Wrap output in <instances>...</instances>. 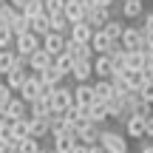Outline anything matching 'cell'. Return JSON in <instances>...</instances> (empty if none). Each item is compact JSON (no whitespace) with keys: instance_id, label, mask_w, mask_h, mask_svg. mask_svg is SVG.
I'll return each instance as SVG.
<instances>
[{"instance_id":"cell-1","label":"cell","mask_w":153,"mask_h":153,"mask_svg":"<svg viewBox=\"0 0 153 153\" xmlns=\"http://www.w3.org/2000/svg\"><path fill=\"white\" fill-rule=\"evenodd\" d=\"M99 145H102L108 153H128V136H125V133H119V131H111V128H105V131H102Z\"/></svg>"},{"instance_id":"cell-2","label":"cell","mask_w":153,"mask_h":153,"mask_svg":"<svg viewBox=\"0 0 153 153\" xmlns=\"http://www.w3.org/2000/svg\"><path fill=\"white\" fill-rule=\"evenodd\" d=\"M40 45H43V37L34 34V31H26V34L14 37V51H20V54H34Z\"/></svg>"},{"instance_id":"cell-3","label":"cell","mask_w":153,"mask_h":153,"mask_svg":"<svg viewBox=\"0 0 153 153\" xmlns=\"http://www.w3.org/2000/svg\"><path fill=\"white\" fill-rule=\"evenodd\" d=\"M74 105V88H68V85H57L54 88V94H51V108L54 111H68Z\"/></svg>"},{"instance_id":"cell-4","label":"cell","mask_w":153,"mask_h":153,"mask_svg":"<svg viewBox=\"0 0 153 153\" xmlns=\"http://www.w3.org/2000/svg\"><path fill=\"white\" fill-rule=\"evenodd\" d=\"M102 131H105V128L99 125V122H91V119H88L85 125L79 128L76 139H79L82 145H99V139H102Z\"/></svg>"},{"instance_id":"cell-5","label":"cell","mask_w":153,"mask_h":153,"mask_svg":"<svg viewBox=\"0 0 153 153\" xmlns=\"http://www.w3.org/2000/svg\"><path fill=\"white\" fill-rule=\"evenodd\" d=\"M65 51L74 57V60H91V57L97 54L91 43H79V40H71V37L65 40Z\"/></svg>"},{"instance_id":"cell-6","label":"cell","mask_w":153,"mask_h":153,"mask_svg":"<svg viewBox=\"0 0 153 153\" xmlns=\"http://www.w3.org/2000/svg\"><path fill=\"white\" fill-rule=\"evenodd\" d=\"M65 40H68V34H60V31H48L43 37V48L48 51V54H62L65 51Z\"/></svg>"},{"instance_id":"cell-7","label":"cell","mask_w":153,"mask_h":153,"mask_svg":"<svg viewBox=\"0 0 153 153\" xmlns=\"http://www.w3.org/2000/svg\"><path fill=\"white\" fill-rule=\"evenodd\" d=\"M94 99H97V94H94V82H76V85H74V105L88 108Z\"/></svg>"},{"instance_id":"cell-8","label":"cell","mask_w":153,"mask_h":153,"mask_svg":"<svg viewBox=\"0 0 153 153\" xmlns=\"http://www.w3.org/2000/svg\"><path fill=\"white\" fill-rule=\"evenodd\" d=\"M51 62H54V54H48V51L40 45L34 54H28V71H45Z\"/></svg>"},{"instance_id":"cell-9","label":"cell","mask_w":153,"mask_h":153,"mask_svg":"<svg viewBox=\"0 0 153 153\" xmlns=\"http://www.w3.org/2000/svg\"><path fill=\"white\" fill-rule=\"evenodd\" d=\"M94 31H97V28H94L88 20H76V23H71V31H68V37H71V40H79V43H91Z\"/></svg>"},{"instance_id":"cell-10","label":"cell","mask_w":153,"mask_h":153,"mask_svg":"<svg viewBox=\"0 0 153 153\" xmlns=\"http://www.w3.org/2000/svg\"><path fill=\"white\" fill-rule=\"evenodd\" d=\"M142 37H145V31L142 28H131V26H125V31H122V37H119V43H122V48H142Z\"/></svg>"},{"instance_id":"cell-11","label":"cell","mask_w":153,"mask_h":153,"mask_svg":"<svg viewBox=\"0 0 153 153\" xmlns=\"http://www.w3.org/2000/svg\"><path fill=\"white\" fill-rule=\"evenodd\" d=\"M85 20L91 23L94 28H102L105 23L111 20V9H108V6H94V9H88V14H85Z\"/></svg>"},{"instance_id":"cell-12","label":"cell","mask_w":153,"mask_h":153,"mask_svg":"<svg viewBox=\"0 0 153 153\" xmlns=\"http://www.w3.org/2000/svg\"><path fill=\"white\" fill-rule=\"evenodd\" d=\"M91 76H94V60H76L74 62V71H71L74 82H88Z\"/></svg>"},{"instance_id":"cell-13","label":"cell","mask_w":153,"mask_h":153,"mask_svg":"<svg viewBox=\"0 0 153 153\" xmlns=\"http://www.w3.org/2000/svg\"><path fill=\"white\" fill-rule=\"evenodd\" d=\"M88 119H91V122H99V125H105V122L111 119V114H108V102H99V99H94V102L88 105Z\"/></svg>"},{"instance_id":"cell-14","label":"cell","mask_w":153,"mask_h":153,"mask_svg":"<svg viewBox=\"0 0 153 153\" xmlns=\"http://www.w3.org/2000/svg\"><path fill=\"white\" fill-rule=\"evenodd\" d=\"M91 45H94V51H97V54H108V51L116 45V40H111L102 28H97V31H94V37H91Z\"/></svg>"},{"instance_id":"cell-15","label":"cell","mask_w":153,"mask_h":153,"mask_svg":"<svg viewBox=\"0 0 153 153\" xmlns=\"http://www.w3.org/2000/svg\"><path fill=\"white\" fill-rule=\"evenodd\" d=\"M94 74H97L99 79H111V74H114V60H111L108 54H97V60H94Z\"/></svg>"},{"instance_id":"cell-16","label":"cell","mask_w":153,"mask_h":153,"mask_svg":"<svg viewBox=\"0 0 153 153\" xmlns=\"http://www.w3.org/2000/svg\"><path fill=\"white\" fill-rule=\"evenodd\" d=\"M94 94H97L99 102H108V99L116 97V85L111 79H97V82H94Z\"/></svg>"},{"instance_id":"cell-17","label":"cell","mask_w":153,"mask_h":153,"mask_svg":"<svg viewBox=\"0 0 153 153\" xmlns=\"http://www.w3.org/2000/svg\"><path fill=\"white\" fill-rule=\"evenodd\" d=\"M85 14H88V6L82 3V0H65V17H68L71 23L85 20Z\"/></svg>"},{"instance_id":"cell-18","label":"cell","mask_w":153,"mask_h":153,"mask_svg":"<svg viewBox=\"0 0 153 153\" xmlns=\"http://www.w3.org/2000/svg\"><path fill=\"white\" fill-rule=\"evenodd\" d=\"M145 14V0H122V17L125 20H136Z\"/></svg>"},{"instance_id":"cell-19","label":"cell","mask_w":153,"mask_h":153,"mask_svg":"<svg viewBox=\"0 0 153 153\" xmlns=\"http://www.w3.org/2000/svg\"><path fill=\"white\" fill-rule=\"evenodd\" d=\"M128 136L131 139H145V133H148V128H145V116H131L125 125Z\"/></svg>"},{"instance_id":"cell-20","label":"cell","mask_w":153,"mask_h":153,"mask_svg":"<svg viewBox=\"0 0 153 153\" xmlns=\"http://www.w3.org/2000/svg\"><path fill=\"white\" fill-rule=\"evenodd\" d=\"M28 74H31L28 68H11V71L6 74V82L11 85V91H14V94L20 91V88H23V82L28 79Z\"/></svg>"},{"instance_id":"cell-21","label":"cell","mask_w":153,"mask_h":153,"mask_svg":"<svg viewBox=\"0 0 153 153\" xmlns=\"http://www.w3.org/2000/svg\"><path fill=\"white\" fill-rule=\"evenodd\" d=\"M48 114H51V99L37 97L34 102H28V116H43V119H48Z\"/></svg>"},{"instance_id":"cell-22","label":"cell","mask_w":153,"mask_h":153,"mask_svg":"<svg viewBox=\"0 0 153 153\" xmlns=\"http://www.w3.org/2000/svg\"><path fill=\"white\" fill-rule=\"evenodd\" d=\"M6 111H9L14 119H23V116H28V102L17 94V97H11V102L6 105Z\"/></svg>"},{"instance_id":"cell-23","label":"cell","mask_w":153,"mask_h":153,"mask_svg":"<svg viewBox=\"0 0 153 153\" xmlns=\"http://www.w3.org/2000/svg\"><path fill=\"white\" fill-rule=\"evenodd\" d=\"M28 122H31V136H37V139L51 136V125H48V119H43V116H28Z\"/></svg>"},{"instance_id":"cell-24","label":"cell","mask_w":153,"mask_h":153,"mask_svg":"<svg viewBox=\"0 0 153 153\" xmlns=\"http://www.w3.org/2000/svg\"><path fill=\"white\" fill-rule=\"evenodd\" d=\"M31 31H34V34H40V37H45V34L51 31V14L40 11L37 17H31Z\"/></svg>"},{"instance_id":"cell-25","label":"cell","mask_w":153,"mask_h":153,"mask_svg":"<svg viewBox=\"0 0 153 153\" xmlns=\"http://www.w3.org/2000/svg\"><path fill=\"white\" fill-rule=\"evenodd\" d=\"M76 142H79V139H76L74 133H57V136H54V148L60 153H71L76 148Z\"/></svg>"},{"instance_id":"cell-26","label":"cell","mask_w":153,"mask_h":153,"mask_svg":"<svg viewBox=\"0 0 153 153\" xmlns=\"http://www.w3.org/2000/svg\"><path fill=\"white\" fill-rule=\"evenodd\" d=\"M11 136H14L17 142H20V139H26V136H31V122H28V116L11 122Z\"/></svg>"},{"instance_id":"cell-27","label":"cell","mask_w":153,"mask_h":153,"mask_svg":"<svg viewBox=\"0 0 153 153\" xmlns=\"http://www.w3.org/2000/svg\"><path fill=\"white\" fill-rule=\"evenodd\" d=\"M125 65L133 68V71H142V68H145V51L142 48H131L125 54Z\"/></svg>"},{"instance_id":"cell-28","label":"cell","mask_w":153,"mask_h":153,"mask_svg":"<svg viewBox=\"0 0 153 153\" xmlns=\"http://www.w3.org/2000/svg\"><path fill=\"white\" fill-rule=\"evenodd\" d=\"M74 62H76V60H74L71 54H68V51H62V54H57V57H54V65L60 68V71L65 74V76H71V71H74Z\"/></svg>"},{"instance_id":"cell-29","label":"cell","mask_w":153,"mask_h":153,"mask_svg":"<svg viewBox=\"0 0 153 153\" xmlns=\"http://www.w3.org/2000/svg\"><path fill=\"white\" fill-rule=\"evenodd\" d=\"M11 31H14V37H17V34L31 31V17H28V14H23V11H17L14 23H11Z\"/></svg>"},{"instance_id":"cell-30","label":"cell","mask_w":153,"mask_h":153,"mask_svg":"<svg viewBox=\"0 0 153 153\" xmlns=\"http://www.w3.org/2000/svg\"><path fill=\"white\" fill-rule=\"evenodd\" d=\"M51 31H60V34H68V31H71V20L65 17V11L51 14Z\"/></svg>"},{"instance_id":"cell-31","label":"cell","mask_w":153,"mask_h":153,"mask_svg":"<svg viewBox=\"0 0 153 153\" xmlns=\"http://www.w3.org/2000/svg\"><path fill=\"white\" fill-rule=\"evenodd\" d=\"M102 31L108 34L111 40H119V37H122V31H125V23H122V20H116V17H111V20L102 26Z\"/></svg>"},{"instance_id":"cell-32","label":"cell","mask_w":153,"mask_h":153,"mask_svg":"<svg viewBox=\"0 0 153 153\" xmlns=\"http://www.w3.org/2000/svg\"><path fill=\"white\" fill-rule=\"evenodd\" d=\"M62 79H65V74H62L54 62H51V65L43 71V82H48V85H62Z\"/></svg>"},{"instance_id":"cell-33","label":"cell","mask_w":153,"mask_h":153,"mask_svg":"<svg viewBox=\"0 0 153 153\" xmlns=\"http://www.w3.org/2000/svg\"><path fill=\"white\" fill-rule=\"evenodd\" d=\"M17 11H20V9H14L9 0H3V3H0V23H3V26H11L14 17H17Z\"/></svg>"},{"instance_id":"cell-34","label":"cell","mask_w":153,"mask_h":153,"mask_svg":"<svg viewBox=\"0 0 153 153\" xmlns=\"http://www.w3.org/2000/svg\"><path fill=\"white\" fill-rule=\"evenodd\" d=\"M14 57H17L14 48H0V71L3 74H9L14 68Z\"/></svg>"},{"instance_id":"cell-35","label":"cell","mask_w":153,"mask_h":153,"mask_svg":"<svg viewBox=\"0 0 153 153\" xmlns=\"http://www.w3.org/2000/svg\"><path fill=\"white\" fill-rule=\"evenodd\" d=\"M43 148H40V139L37 136H26L20 139V153H40Z\"/></svg>"},{"instance_id":"cell-36","label":"cell","mask_w":153,"mask_h":153,"mask_svg":"<svg viewBox=\"0 0 153 153\" xmlns=\"http://www.w3.org/2000/svg\"><path fill=\"white\" fill-rule=\"evenodd\" d=\"M11 45H14V31H11V26L0 23V48H11Z\"/></svg>"},{"instance_id":"cell-37","label":"cell","mask_w":153,"mask_h":153,"mask_svg":"<svg viewBox=\"0 0 153 153\" xmlns=\"http://www.w3.org/2000/svg\"><path fill=\"white\" fill-rule=\"evenodd\" d=\"M125 76H128V88H131V91H139V85L145 82L142 71H133V68H128V71H125Z\"/></svg>"},{"instance_id":"cell-38","label":"cell","mask_w":153,"mask_h":153,"mask_svg":"<svg viewBox=\"0 0 153 153\" xmlns=\"http://www.w3.org/2000/svg\"><path fill=\"white\" fill-rule=\"evenodd\" d=\"M43 11L45 14H60V11H65V0H43Z\"/></svg>"},{"instance_id":"cell-39","label":"cell","mask_w":153,"mask_h":153,"mask_svg":"<svg viewBox=\"0 0 153 153\" xmlns=\"http://www.w3.org/2000/svg\"><path fill=\"white\" fill-rule=\"evenodd\" d=\"M139 97H142L145 102L153 105V79H145L142 85H139Z\"/></svg>"},{"instance_id":"cell-40","label":"cell","mask_w":153,"mask_h":153,"mask_svg":"<svg viewBox=\"0 0 153 153\" xmlns=\"http://www.w3.org/2000/svg\"><path fill=\"white\" fill-rule=\"evenodd\" d=\"M40 11H43V0H28V3H26V9H23V14H28V17H37Z\"/></svg>"},{"instance_id":"cell-41","label":"cell","mask_w":153,"mask_h":153,"mask_svg":"<svg viewBox=\"0 0 153 153\" xmlns=\"http://www.w3.org/2000/svg\"><path fill=\"white\" fill-rule=\"evenodd\" d=\"M142 51H153V34H148V31H145V37H142Z\"/></svg>"},{"instance_id":"cell-42","label":"cell","mask_w":153,"mask_h":153,"mask_svg":"<svg viewBox=\"0 0 153 153\" xmlns=\"http://www.w3.org/2000/svg\"><path fill=\"white\" fill-rule=\"evenodd\" d=\"M145 128H148V133H145V136H153V114L145 116Z\"/></svg>"},{"instance_id":"cell-43","label":"cell","mask_w":153,"mask_h":153,"mask_svg":"<svg viewBox=\"0 0 153 153\" xmlns=\"http://www.w3.org/2000/svg\"><path fill=\"white\" fill-rule=\"evenodd\" d=\"M145 31H148V34H153V11H150L148 17H145Z\"/></svg>"},{"instance_id":"cell-44","label":"cell","mask_w":153,"mask_h":153,"mask_svg":"<svg viewBox=\"0 0 153 153\" xmlns=\"http://www.w3.org/2000/svg\"><path fill=\"white\" fill-rule=\"evenodd\" d=\"M88 153H108L102 145H88Z\"/></svg>"},{"instance_id":"cell-45","label":"cell","mask_w":153,"mask_h":153,"mask_svg":"<svg viewBox=\"0 0 153 153\" xmlns=\"http://www.w3.org/2000/svg\"><path fill=\"white\" fill-rule=\"evenodd\" d=\"M9 3L14 6V9H20V11H23V9H26V3H28V0H9Z\"/></svg>"},{"instance_id":"cell-46","label":"cell","mask_w":153,"mask_h":153,"mask_svg":"<svg viewBox=\"0 0 153 153\" xmlns=\"http://www.w3.org/2000/svg\"><path fill=\"white\" fill-rule=\"evenodd\" d=\"M142 76H145V79H153V68L145 65V68H142Z\"/></svg>"},{"instance_id":"cell-47","label":"cell","mask_w":153,"mask_h":153,"mask_svg":"<svg viewBox=\"0 0 153 153\" xmlns=\"http://www.w3.org/2000/svg\"><path fill=\"white\" fill-rule=\"evenodd\" d=\"M145 65L153 68V51H145Z\"/></svg>"},{"instance_id":"cell-48","label":"cell","mask_w":153,"mask_h":153,"mask_svg":"<svg viewBox=\"0 0 153 153\" xmlns=\"http://www.w3.org/2000/svg\"><path fill=\"white\" fill-rule=\"evenodd\" d=\"M139 153H153V145H150V142H145V145H142V150H139Z\"/></svg>"},{"instance_id":"cell-49","label":"cell","mask_w":153,"mask_h":153,"mask_svg":"<svg viewBox=\"0 0 153 153\" xmlns=\"http://www.w3.org/2000/svg\"><path fill=\"white\" fill-rule=\"evenodd\" d=\"M114 3H122V0H99V6H114Z\"/></svg>"},{"instance_id":"cell-50","label":"cell","mask_w":153,"mask_h":153,"mask_svg":"<svg viewBox=\"0 0 153 153\" xmlns=\"http://www.w3.org/2000/svg\"><path fill=\"white\" fill-rule=\"evenodd\" d=\"M82 3H85L88 9H94V6H99V0H82Z\"/></svg>"},{"instance_id":"cell-51","label":"cell","mask_w":153,"mask_h":153,"mask_svg":"<svg viewBox=\"0 0 153 153\" xmlns=\"http://www.w3.org/2000/svg\"><path fill=\"white\" fill-rule=\"evenodd\" d=\"M45 153H60V150H57V148H43Z\"/></svg>"},{"instance_id":"cell-52","label":"cell","mask_w":153,"mask_h":153,"mask_svg":"<svg viewBox=\"0 0 153 153\" xmlns=\"http://www.w3.org/2000/svg\"><path fill=\"white\" fill-rule=\"evenodd\" d=\"M3 79H6V74H3V71H0V82H3Z\"/></svg>"},{"instance_id":"cell-53","label":"cell","mask_w":153,"mask_h":153,"mask_svg":"<svg viewBox=\"0 0 153 153\" xmlns=\"http://www.w3.org/2000/svg\"><path fill=\"white\" fill-rule=\"evenodd\" d=\"M0 108H3V105H0Z\"/></svg>"},{"instance_id":"cell-54","label":"cell","mask_w":153,"mask_h":153,"mask_svg":"<svg viewBox=\"0 0 153 153\" xmlns=\"http://www.w3.org/2000/svg\"><path fill=\"white\" fill-rule=\"evenodd\" d=\"M0 3H3V0H0Z\"/></svg>"},{"instance_id":"cell-55","label":"cell","mask_w":153,"mask_h":153,"mask_svg":"<svg viewBox=\"0 0 153 153\" xmlns=\"http://www.w3.org/2000/svg\"><path fill=\"white\" fill-rule=\"evenodd\" d=\"M128 153H131V150H128Z\"/></svg>"}]
</instances>
